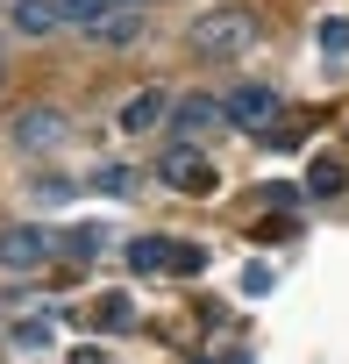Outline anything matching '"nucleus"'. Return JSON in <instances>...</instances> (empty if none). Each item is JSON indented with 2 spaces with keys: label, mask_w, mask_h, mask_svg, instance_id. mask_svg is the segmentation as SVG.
<instances>
[{
  "label": "nucleus",
  "mask_w": 349,
  "mask_h": 364,
  "mask_svg": "<svg viewBox=\"0 0 349 364\" xmlns=\"http://www.w3.org/2000/svg\"><path fill=\"white\" fill-rule=\"evenodd\" d=\"M186 43L200 50V58H243V50H257L264 43V15L257 8H243V0H221V8H207L193 29H186Z\"/></svg>",
  "instance_id": "f257e3e1"
},
{
  "label": "nucleus",
  "mask_w": 349,
  "mask_h": 364,
  "mask_svg": "<svg viewBox=\"0 0 349 364\" xmlns=\"http://www.w3.org/2000/svg\"><path fill=\"white\" fill-rule=\"evenodd\" d=\"M50 257H65V236L43 222H15L0 229V272H43Z\"/></svg>",
  "instance_id": "f03ea898"
},
{
  "label": "nucleus",
  "mask_w": 349,
  "mask_h": 364,
  "mask_svg": "<svg viewBox=\"0 0 349 364\" xmlns=\"http://www.w3.org/2000/svg\"><path fill=\"white\" fill-rule=\"evenodd\" d=\"M157 178H164L171 193H186V200H207V193L221 186L214 157H207V150H193V143H171V150L157 157Z\"/></svg>",
  "instance_id": "7ed1b4c3"
},
{
  "label": "nucleus",
  "mask_w": 349,
  "mask_h": 364,
  "mask_svg": "<svg viewBox=\"0 0 349 364\" xmlns=\"http://www.w3.org/2000/svg\"><path fill=\"white\" fill-rule=\"evenodd\" d=\"M228 100V129H278V114H285V100H278V86H236V93H221Z\"/></svg>",
  "instance_id": "20e7f679"
},
{
  "label": "nucleus",
  "mask_w": 349,
  "mask_h": 364,
  "mask_svg": "<svg viewBox=\"0 0 349 364\" xmlns=\"http://www.w3.org/2000/svg\"><path fill=\"white\" fill-rule=\"evenodd\" d=\"M171 107H179V100H171L164 86H143V93H128V100H121V129H128V136H150V129H164V122H171Z\"/></svg>",
  "instance_id": "39448f33"
},
{
  "label": "nucleus",
  "mask_w": 349,
  "mask_h": 364,
  "mask_svg": "<svg viewBox=\"0 0 349 364\" xmlns=\"http://www.w3.org/2000/svg\"><path fill=\"white\" fill-rule=\"evenodd\" d=\"M65 143V114L57 107H22L15 114V150H57Z\"/></svg>",
  "instance_id": "423d86ee"
},
{
  "label": "nucleus",
  "mask_w": 349,
  "mask_h": 364,
  "mask_svg": "<svg viewBox=\"0 0 349 364\" xmlns=\"http://www.w3.org/2000/svg\"><path fill=\"white\" fill-rule=\"evenodd\" d=\"M143 22H150V8H114V15H100V22H86V36H93L100 50H128V43L143 36Z\"/></svg>",
  "instance_id": "0eeeda50"
},
{
  "label": "nucleus",
  "mask_w": 349,
  "mask_h": 364,
  "mask_svg": "<svg viewBox=\"0 0 349 364\" xmlns=\"http://www.w3.org/2000/svg\"><path fill=\"white\" fill-rule=\"evenodd\" d=\"M221 122H228V100H214V93H186L171 107V129L179 136H200V129H221Z\"/></svg>",
  "instance_id": "6e6552de"
},
{
  "label": "nucleus",
  "mask_w": 349,
  "mask_h": 364,
  "mask_svg": "<svg viewBox=\"0 0 349 364\" xmlns=\"http://www.w3.org/2000/svg\"><path fill=\"white\" fill-rule=\"evenodd\" d=\"M128 264L135 272H179V236H135L128 243Z\"/></svg>",
  "instance_id": "1a4fd4ad"
},
{
  "label": "nucleus",
  "mask_w": 349,
  "mask_h": 364,
  "mask_svg": "<svg viewBox=\"0 0 349 364\" xmlns=\"http://www.w3.org/2000/svg\"><path fill=\"white\" fill-rule=\"evenodd\" d=\"M15 29L22 36H57L65 29V8H57V0H15Z\"/></svg>",
  "instance_id": "9d476101"
},
{
  "label": "nucleus",
  "mask_w": 349,
  "mask_h": 364,
  "mask_svg": "<svg viewBox=\"0 0 349 364\" xmlns=\"http://www.w3.org/2000/svg\"><path fill=\"white\" fill-rule=\"evenodd\" d=\"M342 186H349V171H342V157H314V164H306V193H314V200H335Z\"/></svg>",
  "instance_id": "9b49d317"
},
{
  "label": "nucleus",
  "mask_w": 349,
  "mask_h": 364,
  "mask_svg": "<svg viewBox=\"0 0 349 364\" xmlns=\"http://www.w3.org/2000/svg\"><path fill=\"white\" fill-rule=\"evenodd\" d=\"M65 257H79V264L107 257V229H100V222H86V229H65Z\"/></svg>",
  "instance_id": "f8f14e48"
},
{
  "label": "nucleus",
  "mask_w": 349,
  "mask_h": 364,
  "mask_svg": "<svg viewBox=\"0 0 349 364\" xmlns=\"http://www.w3.org/2000/svg\"><path fill=\"white\" fill-rule=\"evenodd\" d=\"M314 50L321 58H349V15H321L314 22Z\"/></svg>",
  "instance_id": "ddd939ff"
},
{
  "label": "nucleus",
  "mask_w": 349,
  "mask_h": 364,
  "mask_svg": "<svg viewBox=\"0 0 349 364\" xmlns=\"http://www.w3.org/2000/svg\"><path fill=\"white\" fill-rule=\"evenodd\" d=\"M79 193V178H65V171H43V178H29V200L36 208H65Z\"/></svg>",
  "instance_id": "4468645a"
},
{
  "label": "nucleus",
  "mask_w": 349,
  "mask_h": 364,
  "mask_svg": "<svg viewBox=\"0 0 349 364\" xmlns=\"http://www.w3.org/2000/svg\"><path fill=\"white\" fill-rule=\"evenodd\" d=\"M57 8H65V22H100V15H114V8H143V0H57Z\"/></svg>",
  "instance_id": "2eb2a0df"
},
{
  "label": "nucleus",
  "mask_w": 349,
  "mask_h": 364,
  "mask_svg": "<svg viewBox=\"0 0 349 364\" xmlns=\"http://www.w3.org/2000/svg\"><path fill=\"white\" fill-rule=\"evenodd\" d=\"M50 336H57V321H50V314H36V321H15V328H8V343H15V350H50Z\"/></svg>",
  "instance_id": "dca6fc26"
},
{
  "label": "nucleus",
  "mask_w": 349,
  "mask_h": 364,
  "mask_svg": "<svg viewBox=\"0 0 349 364\" xmlns=\"http://www.w3.org/2000/svg\"><path fill=\"white\" fill-rule=\"evenodd\" d=\"M93 186H100L107 200H128V193H135V171H128V164H100V171H93Z\"/></svg>",
  "instance_id": "f3484780"
},
{
  "label": "nucleus",
  "mask_w": 349,
  "mask_h": 364,
  "mask_svg": "<svg viewBox=\"0 0 349 364\" xmlns=\"http://www.w3.org/2000/svg\"><path fill=\"white\" fill-rule=\"evenodd\" d=\"M93 321H100V328H128V321H135V300H121V293H114V300H100V307H93Z\"/></svg>",
  "instance_id": "a211bd4d"
},
{
  "label": "nucleus",
  "mask_w": 349,
  "mask_h": 364,
  "mask_svg": "<svg viewBox=\"0 0 349 364\" xmlns=\"http://www.w3.org/2000/svg\"><path fill=\"white\" fill-rule=\"evenodd\" d=\"M207 272V243H179V279H200Z\"/></svg>",
  "instance_id": "6ab92c4d"
},
{
  "label": "nucleus",
  "mask_w": 349,
  "mask_h": 364,
  "mask_svg": "<svg viewBox=\"0 0 349 364\" xmlns=\"http://www.w3.org/2000/svg\"><path fill=\"white\" fill-rule=\"evenodd\" d=\"M243 293H271V264H250L243 272Z\"/></svg>",
  "instance_id": "aec40b11"
},
{
  "label": "nucleus",
  "mask_w": 349,
  "mask_h": 364,
  "mask_svg": "<svg viewBox=\"0 0 349 364\" xmlns=\"http://www.w3.org/2000/svg\"><path fill=\"white\" fill-rule=\"evenodd\" d=\"M72 364H107V357L100 350H72Z\"/></svg>",
  "instance_id": "412c9836"
},
{
  "label": "nucleus",
  "mask_w": 349,
  "mask_h": 364,
  "mask_svg": "<svg viewBox=\"0 0 349 364\" xmlns=\"http://www.w3.org/2000/svg\"><path fill=\"white\" fill-rule=\"evenodd\" d=\"M200 364H207V357H200ZM228 364H243V357H228Z\"/></svg>",
  "instance_id": "4be33fe9"
}]
</instances>
